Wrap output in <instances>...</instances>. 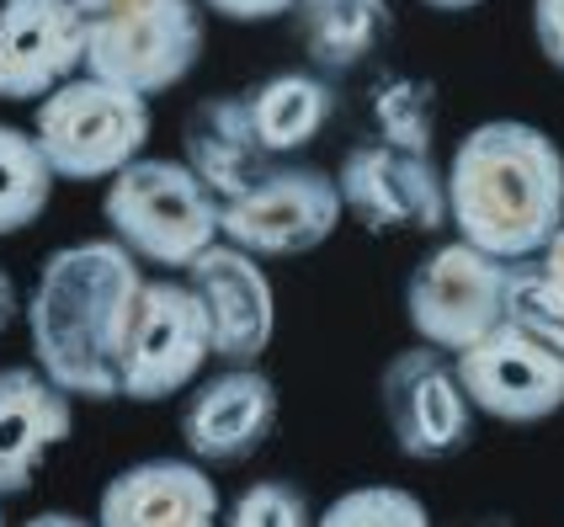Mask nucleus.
Returning <instances> with one entry per match:
<instances>
[{"label": "nucleus", "mask_w": 564, "mask_h": 527, "mask_svg": "<svg viewBox=\"0 0 564 527\" xmlns=\"http://www.w3.org/2000/svg\"><path fill=\"white\" fill-rule=\"evenodd\" d=\"M17 314H22V293H17V278L0 267V336L17 325Z\"/></svg>", "instance_id": "nucleus-28"}, {"label": "nucleus", "mask_w": 564, "mask_h": 527, "mask_svg": "<svg viewBox=\"0 0 564 527\" xmlns=\"http://www.w3.org/2000/svg\"><path fill=\"white\" fill-rule=\"evenodd\" d=\"M346 218L341 186L319 165H272L256 186L224 203V240L251 256L319 250Z\"/></svg>", "instance_id": "nucleus-9"}, {"label": "nucleus", "mask_w": 564, "mask_h": 527, "mask_svg": "<svg viewBox=\"0 0 564 527\" xmlns=\"http://www.w3.org/2000/svg\"><path fill=\"white\" fill-rule=\"evenodd\" d=\"M501 320L564 352V293L549 282V272L538 267V256L506 267V310H501Z\"/></svg>", "instance_id": "nucleus-22"}, {"label": "nucleus", "mask_w": 564, "mask_h": 527, "mask_svg": "<svg viewBox=\"0 0 564 527\" xmlns=\"http://www.w3.org/2000/svg\"><path fill=\"white\" fill-rule=\"evenodd\" d=\"M447 176V224L458 240L490 250L501 261H528L564 224V150L554 133L522 118L474 123Z\"/></svg>", "instance_id": "nucleus-2"}, {"label": "nucleus", "mask_w": 564, "mask_h": 527, "mask_svg": "<svg viewBox=\"0 0 564 527\" xmlns=\"http://www.w3.org/2000/svg\"><path fill=\"white\" fill-rule=\"evenodd\" d=\"M208 363H214V325L197 288L176 278H144L139 314L123 346V400H176Z\"/></svg>", "instance_id": "nucleus-7"}, {"label": "nucleus", "mask_w": 564, "mask_h": 527, "mask_svg": "<svg viewBox=\"0 0 564 527\" xmlns=\"http://www.w3.org/2000/svg\"><path fill=\"white\" fill-rule=\"evenodd\" d=\"M314 523L319 527H426L432 512L405 485H351L336 501H325V512H314Z\"/></svg>", "instance_id": "nucleus-23"}, {"label": "nucleus", "mask_w": 564, "mask_h": 527, "mask_svg": "<svg viewBox=\"0 0 564 527\" xmlns=\"http://www.w3.org/2000/svg\"><path fill=\"white\" fill-rule=\"evenodd\" d=\"M75 527V523H86V517H75V512H43V517H32V527Z\"/></svg>", "instance_id": "nucleus-29"}, {"label": "nucleus", "mask_w": 564, "mask_h": 527, "mask_svg": "<svg viewBox=\"0 0 564 527\" xmlns=\"http://www.w3.org/2000/svg\"><path fill=\"white\" fill-rule=\"evenodd\" d=\"M538 267H543V272H549V282H554V288L564 293V224L554 229V240L538 250Z\"/></svg>", "instance_id": "nucleus-27"}, {"label": "nucleus", "mask_w": 564, "mask_h": 527, "mask_svg": "<svg viewBox=\"0 0 564 527\" xmlns=\"http://www.w3.org/2000/svg\"><path fill=\"white\" fill-rule=\"evenodd\" d=\"M150 96L123 92L96 75H69L32 112V139L59 182H112L150 144Z\"/></svg>", "instance_id": "nucleus-5"}, {"label": "nucleus", "mask_w": 564, "mask_h": 527, "mask_svg": "<svg viewBox=\"0 0 564 527\" xmlns=\"http://www.w3.org/2000/svg\"><path fill=\"white\" fill-rule=\"evenodd\" d=\"M246 101H251L256 133H261L272 160L310 150L319 139V128L336 118V92L319 69H278L261 86H251Z\"/></svg>", "instance_id": "nucleus-19"}, {"label": "nucleus", "mask_w": 564, "mask_h": 527, "mask_svg": "<svg viewBox=\"0 0 564 527\" xmlns=\"http://www.w3.org/2000/svg\"><path fill=\"white\" fill-rule=\"evenodd\" d=\"M75 437V400L37 363L0 368V496H28L43 459Z\"/></svg>", "instance_id": "nucleus-16"}, {"label": "nucleus", "mask_w": 564, "mask_h": 527, "mask_svg": "<svg viewBox=\"0 0 564 527\" xmlns=\"http://www.w3.org/2000/svg\"><path fill=\"white\" fill-rule=\"evenodd\" d=\"M208 11L197 0H112L86 17V75L165 96L203 64Z\"/></svg>", "instance_id": "nucleus-4"}, {"label": "nucleus", "mask_w": 564, "mask_h": 527, "mask_svg": "<svg viewBox=\"0 0 564 527\" xmlns=\"http://www.w3.org/2000/svg\"><path fill=\"white\" fill-rule=\"evenodd\" d=\"M0 523H6V496H0Z\"/></svg>", "instance_id": "nucleus-32"}, {"label": "nucleus", "mask_w": 564, "mask_h": 527, "mask_svg": "<svg viewBox=\"0 0 564 527\" xmlns=\"http://www.w3.org/2000/svg\"><path fill=\"white\" fill-rule=\"evenodd\" d=\"M182 160L219 192L224 203L240 197L246 186H256L272 171V155H267V144L256 133L251 101L240 92L203 96L197 107H187V118H182Z\"/></svg>", "instance_id": "nucleus-17"}, {"label": "nucleus", "mask_w": 564, "mask_h": 527, "mask_svg": "<svg viewBox=\"0 0 564 527\" xmlns=\"http://www.w3.org/2000/svg\"><path fill=\"white\" fill-rule=\"evenodd\" d=\"M378 400L383 421L400 448V459L415 464H442L453 453H464L474 437V405L458 384L453 357L437 346H405L389 357V368L378 378Z\"/></svg>", "instance_id": "nucleus-8"}, {"label": "nucleus", "mask_w": 564, "mask_h": 527, "mask_svg": "<svg viewBox=\"0 0 564 527\" xmlns=\"http://www.w3.org/2000/svg\"><path fill=\"white\" fill-rule=\"evenodd\" d=\"M187 282L197 288V299L208 304L214 357L224 368L261 363L272 336H278V293H272V278L261 272V261L251 250L214 240L187 267Z\"/></svg>", "instance_id": "nucleus-13"}, {"label": "nucleus", "mask_w": 564, "mask_h": 527, "mask_svg": "<svg viewBox=\"0 0 564 527\" xmlns=\"http://www.w3.org/2000/svg\"><path fill=\"white\" fill-rule=\"evenodd\" d=\"M144 293V261L128 246L75 240L59 246L32 282V363L69 400H123V346Z\"/></svg>", "instance_id": "nucleus-1"}, {"label": "nucleus", "mask_w": 564, "mask_h": 527, "mask_svg": "<svg viewBox=\"0 0 564 527\" xmlns=\"http://www.w3.org/2000/svg\"><path fill=\"white\" fill-rule=\"evenodd\" d=\"M533 37L538 54L564 75V0H533Z\"/></svg>", "instance_id": "nucleus-26"}, {"label": "nucleus", "mask_w": 564, "mask_h": 527, "mask_svg": "<svg viewBox=\"0 0 564 527\" xmlns=\"http://www.w3.org/2000/svg\"><path fill=\"white\" fill-rule=\"evenodd\" d=\"M346 214L373 235H437L447 229V176L432 155L368 139L346 150L336 171Z\"/></svg>", "instance_id": "nucleus-11"}, {"label": "nucleus", "mask_w": 564, "mask_h": 527, "mask_svg": "<svg viewBox=\"0 0 564 527\" xmlns=\"http://www.w3.org/2000/svg\"><path fill=\"white\" fill-rule=\"evenodd\" d=\"M197 6L224 17V22H240V28H261V22H278V17L299 11V0H197Z\"/></svg>", "instance_id": "nucleus-25"}, {"label": "nucleus", "mask_w": 564, "mask_h": 527, "mask_svg": "<svg viewBox=\"0 0 564 527\" xmlns=\"http://www.w3.org/2000/svg\"><path fill=\"white\" fill-rule=\"evenodd\" d=\"M219 512V485L208 480L203 459H139L96 496L101 527H214Z\"/></svg>", "instance_id": "nucleus-15"}, {"label": "nucleus", "mask_w": 564, "mask_h": 527, "mask_svg": "<svg viewBox=\"0 0 564 527\" xmlns=\"http://www.w3.org/2000/svg\"><path fill=\"white\" fill-rule=\"evenodd\" d=\"M506 267L501 256L469 246V240H442L432 246L415 272L405 278V320L410 331L437 352H464L485 331L501 325L506 310Z\"/></svg>", "instance_id": "nucleus-6"}, {"label": "nucleus", "mask_w": 564, "mask_h": 527, "mask_svg": "<svg viewBox=\"0 0 564 527\" xmlns=\"http://www.w3.org/2000/svg\"><path fill=\"white\" fill-rule=\"evenodd\" d=\"M75 6H80V11L91 17V11H101V6H112V0H75Z\"/></svg>", "instance_id": "nucleus-31"}, {"label": "nucleus", "mask_w": 564, "mask_h": 527, "mask_svg": "<svg viewBox=\"0 0 564 527\" xmlns=\"http://www.w3.org/2000/svg\"><path fill=\"white\" fill-rule=\"evenodd\" d=\"M421 6H432V11H474V6H485V0H421Z\"/></svg>", "instance_id": "nucleus-30"}, {"label": "nucleus", "mask_w": 564, "mask_h": 527, "mask_svg": "<svg viewBox=\"0 0 564 527\" xmlns=\"http://www.w3.org/2000/svg\"><path fill=\"white\" fill-rule=\"evenodd\" d=\"M299 43L319 75L362 69L394 32L389 0H299Z\"/></svg>", "instance_id": "nucleus-18"}, {"label": "nucleus", "mask_w": 564, "mask_h": 527, "mask_svg": "<svg viewBox=\"0 0 564 527\" xmlns=\"http://www.w3.org/2000/svg\"><path fill=\"white\" fill-rule=\"evenodd\" d=\"M458 384L479 416L506 427H538L564 410V352L517 325H496L474 346L453 352Z\"/></svg>", "instance_id": "nucleus-10"}, {"label": "nucleus", "mask_w": 564, "mask_h": 527, "mask_svg": "<svg viewBox=\"0 0 564 527\" xmlns=\"http://www.w3.org/2000/svg\"><path fill=\"white\" fill-rule=\"evenodd\" d=\"M101 214L112 240L160 272H187L214 240H224V197L187 160H128L101 192Z\"/></svg>", "instance_id": "nucleus-3"}, {"label": "nucleus", "mask_w": 564, "mask_h": 527, "mask_svg": "<svg viewBox=\"0 0 564 527\" xmlns=\"http://www.w3.org/2000/svg\"><path fill=\"white\" fill-rule=\"evenodd\" d=\"M373 128L383 144H400L415 155H432L437 133V86L426 75H383L373 86Z\"/></svg>", "instance_id": "nucleus-21"}, {"label": "nucleus", "mask_w": 564, "mask_h": 527, "mask_svg": "<svg viewBox=\"0 0 564 527\" xmlns=\"http://www.w3.org/2000/svg\"><path fill=\"white\" fill-rule=\"evenodd\" d=\"M278 384L256 363L240 368H219L192 389L187 410H182V442L192 459L203 464H246L256 448L278 427Z\"/></svg>", "instance_id": "nucleus-14"}, {"label": "nucleus", "mask_w": 564, "mask_h": 527, "mask_svg": "<svg viewBox=\"0 0 564 527\" xmlns=\"http://www.w3.org/2000/svg\"><path fill=\"white\" fill-rule=\"evenodd\" d=\"M54 182L59 176H54V165L37 150V139L28 128L0 123V240L22 235L43 218L48 197H54Z\"/></svg>", "instance_id": "nucleus-20"}, {"label": "nucleus", "mask_w": 564, "mask_h": 527, "mask_svg": "<svg viewBox=\"0 0 564 527\" xmlns=\"http://www.w3.org/2000/svg\"><path fill=\"white\" fill-rule=\"evenodd\" d=\"M86 69V11L75 0H0V101H43Z\"/></svg>", "instance_id": "nucleus-12"}, {"label": "nucleus", "mask_w": 564, "mask_h": 527, "mask_svg": "<svg viewBox=\"0 0 564 527\" xmlns=\"http://www.w3.org/2000/svg\"><path fill=\"white\" fill-rule=\"evenodd\" d=\"M229 527H310L314 506L293 480H251L229 501Z\"/></svg>", "instance_id": "nucleus-24"}]
</instances>
